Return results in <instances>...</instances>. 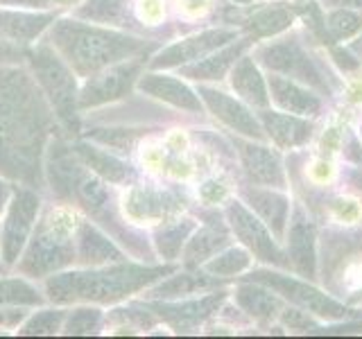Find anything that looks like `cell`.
<instances>
[{
	"mask_svg": "<svg viewBox=\"0 0 362 339\" xmlns=\"http://www.w3.org/2000/svg\"><path fill=\"white\" fill-rule=\"evenodd\" d=\"M48 122V109L30 79L0 71V172L34 184Z\"/></svg>",
	"mask_w": 362,
	"mask_h": 339,
	"instance_id": "1",
	"label": "cell"
},
{
	"mask_svg": "<svg viewBox=\"0 0 362 339\" xmlns=\"http://www.w3.org/2000/svg\"><path fill=\"white\" fill-rule=\"evenodd\" d=\"M50 39L77 75H95L113 64L136 59L154 45L152 41L86 25L79 20H59L52 28Z\"/></svg>",
	"mask_w": 362,
	"mask_h": 339,
	"instance_id": "2",
	"label": "cell"
},
{
	"mask_svg": "<svg viewBox=\"0 0 362 339\" xmlns=\"http://www.w3.org/2000/svg\"><path fill=\"white\" fill-rule=\"evenodd\" d=\"M175 267H139V265H118L93 271H71V274L50 276L45 282L48 297L54 303L73 301H95V303H116L129 294L139 292L154 280L173 274Z\"/></svg>",
	"mask_w": 362,
	"mask_h": 339,
	"instance_id": "3",
	"label": "cell"
},
{
	"mask_svg": "<svg viewBox=\"0 0 362 339\" xmlns=\"http://www.w3.org/2000/svg\"><path fill=\"white\" fill-rule=\"evenodd\" d=\"M75 224L66 210H52L39 226L18 269L28 276H48L75 260Z\"/></svg>",
	"mask_w": 362,
	"mask_h": 339,
	"instance_id": "4",
	"label": "cell"
},
{
	"mask_svg": "<svg viewBox=\"0 0 362 339\" xmlns=\"http://www.w3.org/2000/svg\"><path fill=\"white\" fill-rule=\"evenodd\" d=\"M30 64L34 68V75H37L43 93L48 95L52 107L57 109V116L68 124V129L77 131L79 93L71 66L66 64V59H59L50 45H39L37 50L30 52Z\"/></svg>",
	"mask_w": 362,
	"mask_h": 339,
	"instance_id": "5",
	"label": "cell"
},
{
	"mask_svg": "<svg viewBox=\"0 0 362 339\" xmlns=\"http://www.w3.org/2000/svg\"><path fill=\"white\" fill-rule=\"evenodd\" d=\"M254 59L263 64L267 71L290 77L294 82H301L310 88H317L320 93L328 95V90H331V84H328L322 68L317 66V61L308 54V50L303 48L297 37L258 45Z\"/></svg>",
	"mask_w": 362,
	"mask_h": 339,
	"instance_id": "6",
	"label": "cell"
},
{
	"mask_svg": "<svg viewBox=\"0 0 362 339\" xmlns=\"http://www.w3.org/2000/svg\"><path fill=\"white\" fill-rule=\"evenodd\" d=\"M252 280H256V282H260V285H267L269 290L283 294V297H286L290 303L299 305L301 310L310 312L315 316H322V319L339 321V319H356V316H360L356 310L346 308L344 303L335 301L333 297H328V294L308 285V282L297 280L294 276H288V274H281V271L260 269V271H254Z\"/></svg>",
	"mask_w": 362,
	"mask_h": 339,
	"instance_id": "7",
	"label": "cell"
},
{
	"mask_svg": "<svg viewBox=\"0 0 362 339\" xmlns=\"http://www.w3.org/2000/svg\"><path fill=\"white\" fill-rule=\"evenodd\" d=\"M226 220H229L235 237L249 249V254L256 256V260L276 267H290L288 256L276 244V237L272 235L265 222L252 208H247L243 201H231L226 206Z\"/></svg>",
	"mask_w": 362,
	"mask_h": 339,
	"instance_id": "8",
	"label": "cell"
},
{
	"mask_svg": "<svg viewBox=\"0 0 362 339\" xmlns=\"http://www.w3.org/2000/svg\"><path fill=\"white\" fill-rule=\"evenodd\" d=\"M41 206V199L37 192H32L30 188H18L14 190V197H11L7 218L3 224V244H0V251H3V263L5 265H14L23 246H25L28 237L34 229V220H37V213Z\"/></svg>",
	"mask_w": 362,
	"mask_h": 339,
	"instance_id": "9",
	"label": "cell"
},
{
	"mask_svg": "<svg viewBox=\"0 0 362 339\" xmlns=\"http://www.w3.org/2000/svg\"><path fill=\"white\" fill-rule=\"evenodd\" d=\"M141 56H136L134 61H120L113 64L105 71H100L98 75H90L86 86L79 90V109H90L113 102L122 95L129 93V88L134 84V79L141 73Z\"/></svg>",
	"mask_w": 362,
	"mask_h": 339,
	"instance_id": "10",
	"label": "cell"
},
{
	"mask_svg": "<svg viewBox=\"0 0 362 339\" xmlns=\"http://www.w3.org/2000/svg\"><path fill=\"white\" fill-rule=\"evenodd\" d=\"M238 39V32L235 30H204L199 34H192V37L181 39L173 45H168L163 52H158L154 59L150 61V66L154 71L158 68H177V66H186L190 61L199 59V56L209 54L213 50L222 48V45L231 43Z\"/></svg>",
	"mask_w": 362,
	"mask_h": 339,
	"instance_id": "11",
	"label": "cell"
},
{
	"mask_svg": "<svg viewBox=\"0 0 362 339\" xmlns=\"http://www.w3.org/2000/svg\"><path fill=\"white\" fill-rule=\"evenodd\" d=\"M197 95L204 100V105L209 107V111L213 113V116L220 122H224L229 129L247 136V138H254V141L265 138L263 124H260V120L254 116L252 111H249V107L243 105L240 100L226 95L224 90L206 88V86H202Z\"/></svg>",
	"mask_w": 362,
	"mask_h": 339,
	"instance_id": "12",
	"label": "cell"
},
{
	"mask_svg": "<svg viewBox=\"0 0 362 339\" xmlns=\"http://www.w3.org/2000/svg\"><path fill=\"white\" fill-rule=\"evenodd\" d=\"M288 233V263L303 278L317 276V231L301 206L294 208Z\"/></svg>",
	"mask_w": 362,
	"mask_h": 339,
	"instance_id": "13",
	"label": "cell"
},
{
	"mask_svg": "<svg viewBox=\"0 0 362 339\" xmlns=\"http://www.w3.org/2000/svg\"><path fill=\"white\" fill-rule=\"evenodd\" d=\"M235 145L238 152H240L243 167L249 181L265 188H286L288 184L286 170H283V161L274 150H269L265 145L243 143V141H238Z\"/></svg>",
	"mask_w": 362,
	"mask_h": 339,
	"instance_id": "14",
	"label": "cell"
},
{
	"mask_svg": "<svg viewBox=\"0 0 362 339\" xmlns=\"http://www.w3.org/2000/svg\"><path fill=\"white\" fill-rule=\"evenodd\" d=\"M267 88H269V100H274V105L281 111L294 113V116H301V118L320 116L322 100L317 93H313L310 86L274 73L267 79Z\"/></svg>",
	"mask_w": 362,
	"mask_h": 339,
	"instance_id": "15",
	"label": "cell"
},
{
	"mask_svg": "<svg viewBox=\"0 0 362 339\" xmlns=\"http://www.w3.org/2000/svg\"><path fill=\"white\" fill-rule=\"evenodd\" d=\"M177 195L152 186H134L124 195V210L132 220H165L181 208Z\"/></svg>",
	"mask_w": 362,
	"mask_h": 339,
	"instance_id": "16",
	"label": "cell"
},
{
	"mask_svg": "<svg viewBox=\"0 0 362 339\" xmlns=\"http://www.w3.org/2000/svg\"><path fill=\"white\" fill-rule=\"evenodd\" d=\"M222 301H224V292H215L209 294V297L186 301V303H150V310H154V314H158L163 321L177 328V331H188V328L197 326L206 316H211L222 305Z\"/></svg>",
	"mask_w": 362,
	"mask_h": 339,
	"instance_id": "17",
	"label": "cell"
},
{
	"mask_svg": "<svg viewBox=\"0 0 362 339\" xmlns=\"http://www.w3.org/2000/svg\"><path fill=\"white\" fill-rule=\"evenodd\" d=\"M258 120L263 124L265 136H269V138L279 147H283V150L301 147L308 143L313 136V124L301 116H294V113L260 109Z\"/></svg>",
	"mask_w": 362,
	"mask_h": 339,
	"instance_id": "18",
	"label": "cell"
},
{
	"mask_svg": "<svg viewBox=\"0 0 362 339\" xmlns=\"http://www.w3.org/2000/svg\"><path fill=\"white\" fill-rule=\"evenodd\" d=\"M245 199L265 226L272 231L276 240H283L288 231V215H290V199L276 192L274 188L260 190V188H249L245 190Z\"/></svg>",
	"mask_w": 362,
	"mask_h": 339,
	"instance_id": "19",
	"label": "cell"
},
{
	"mask_svg": "<svg viewBox=\"0 0 362 339\" xmlns=\"http://www.w3.org/2000/svg\"><path fill=\"white\" fill-rule=\"evenodd\" d=\"M254 43V37L249 34V37L240 39V41H231L222 45V48H218V52H209L206 59H199L197 64H190L186 66L184 73L186 77L190 79H197V82H215V79H220L231 71L233 64L240 59V56L245 54V50L249 48V45Z\"/></svg>",
	"mask_w": 362,
	"mask_h": 339,
	"instance_id": "20",
	"label": "cell"
},
{
	"mask_svg": "<svg viewBox=\"0 0 362 339\" xmlns=\"http://www.w3.org/2000/svg\"><path fill=\"white\" fill-rule=\"evenodd\" d=\"M139 88L143 90L145 95L163 100V102H168V105H173L177 109H186L190 113H199L202 111V102H199L197 93L177 77L147 73V75H143L139 79Z\"/></svg>",
	"mask_w": 362,
	"mask_h": 339,
	"instance_id": "21",
	"label": "cell"
},
{
	"mask_svg": "<svg viewBox=\"0 0 362 339\" xmlns=\"http://www.w3.org/2000/svg\"><path fill=\"white\" fill-rule=\"evenodd\" d=\"M231 86L243 102L256 109H267L269 88L263 73L258 71V61L254 56H240L231 68Z\"/></svg>",
	"mask_w": 362,
	"mask_h": 339,
	"instance_id": "22",
	"label": "cell"
},
{
	"mask_svg": "<svg viewBox=\"0 0 362 339\" xmlns=\"http://www.w3.org/2000/svg\"><path fill=\"white\" fill-rule=\"evenodd\" d=\"M235 301L238 305L258 321H272L274 316L283 312V303L274 294V290H269L267 285H260V282H243L240 287L235 290Z\"/></svg>",
	"mask_w": 362,
	"mask_h": 339,
	"instance_id": "23",
	"label": "cell"
},
{
	"mask_svg": "<svg viewBox=\"0 0 362 339\" xmlns=\"http://www.w3.org/2000/svg\"><path fill=\"white\" fill-rule=\"evenodd\" d=\"M226 244H229V233L224 231L222 224L204 226V229H199L192 237H188L186 251H184V263L188 269H197Z\"/></svg>",
	"mask_w": 362,
	"mask_h": 339,
	"instance_id": "24",
	"label": "cell"
},
{
	"mask_svg": "<svg viewBox=\"0 0 362 339\" xmlns=\"http://www.w3.org/2000/svg\"><path fill=\"white\" fill-rule=\"evenodd\" d=\"M77 260L84 265H105L118 263L122 260V254L113 246V242H109L107 235L84 222L77 231Z\"/></svg>",
	"mask_w": 362,
	"mask_h": 339,
	"instance_id": "25",
	"label": "cell"
},
{
	"mask_svg": "<svg viewBox=\"0 0 362 339\" xmlns=\"http://www.w3.org/2000/svg\"><path fill=\"white\" fill-rule=\"evenodd\" d=\"M297 14H299V5L276 3L269 7H260L247 18V30L254 39L276 37V34H281L283 30H288L292 25Z\"/></svg>",
	"mask_w": 362,
	"mask_h": 339,
	"instance_id": "26",
	"label": "cell"
},
{
	"mask_svg": "<svg viewBox=\"0 0 362 339\" xmlns=\"http://www.w3.org/2000/svg\"><path fill=\"white\" fill-rule=\"evenodd\" d=\"M54 20V14H28V11L0 9V32L16 43H30Z\"/></svg>",
	"mask_w": 362,
	"mask_h": 339,
	"instance_id": "27",
	"label": "cell"
},
{
	"mask_svg": "<svg viewBox=\"0 0 362 339\" xmlns=\"http://www.w3.org/2000/svg\"><path fill=\"white\" fill-rule=\"evenodd\" d=\"M75 154L82 158L86 167L93 170L98 177L111 181V184H122V181H127L129 177V170L122 161H118V158L111 154L95 150V147H90L86 143L75 145Z\"/></svg>",
	"mask_w": 362,
	"mask_h": 339,
	"instance_id": "28",
	"label": "cell"
},
{
	"mask_svg": "<svg viewBox=\"0 0 362 339\" xmlns=\"http://www.w3.org/2000/svg\"><path fill=\"white\" fill-rule=\"evenodd\" d=\"M195 231V222L192 220H175V222H163L154 233V242L158 254L165 260H173L181 254V246L188 242L190 233Z\"/></svg>",
	"mask_w": 362,
	"mask_h": 339,
	"instance_id": "29",
	"label": "cell"
},
{
	"mask_svg": "<svg viewBox=\"0 0 362 339\" xmlns=\"http://www.w3.org/2000/svg\"><path fill=\"white\" fill-rule=\"evenodd\" d=\"M324 30L328 43L354 39L362 32V14L346 7H333L324 14Z\"/></svg>",
	"mask_w": 362,
	"mask_h": 339,
	"instance_id": "30",
	"label": "cell"
},
{
	"mask_svg": "<svg viewBox=\"0 0 362 339\" xmlns=\"http://www.w3.org/2000/svg\"><path fill=\"white\" fill-rule=\"evenodd\" d=\"M249 265H252V256H249L247 249L231 246V249H226V251L213 256L211 260H206V263H204V271L215 278H231L240 274V271H245Z\"/></svg>",
	"mask_w": 362,
	"mask_h": 339,
	"instance_id": "31",
	"label": "cell"
},
{
	"mask_svg": "<svg viewBox=\"0 0 362 339\" xmlns=\"http://www.w3.org/2000/svg\"><path fill=\"white\" fill-rule=\"evenodd\" d=\"M77 18L95 20L102 25H122L127 18V0H88L77 9Z\"/></svg>",
	"mask_w": 362,
	"mask_h": 339,
	"instance_id": "32",
	"label": "cell"
},
{
	"mask_svg": "<svg viewBox=\"0 0 362 339\" xmlns=\"http://www.w3.org/2000/svg\"><path fill=\"white\" fill-rule=\"evenodd\" d=\"M215 282V276L211 274H179V276H173L168 282H161L156 290H152V297H158V299H170V297H184V294H192L195 290H202V287H211Z\"/></svg>",
	"mask_w": 362,
	"mask_h": 339,
	"instance_id": "33",
	"label": "cell"
},
{
	"mask_svg": "<svg viewBox=\"0 0 362 339\" xmlns=\"http://www.w3.org/2000/svg\"><path fill=\"white\" fill-rule=\"evenodd\" d=\"M41 297L32 285L18 278H3L0 280V305H34Z\"/></svg>",
	"mask_w": 362,
	"mask_h": 339,
	"instance_id": "34",
	"label": "cell"
},
{
	"mask_svg": "<svg viewBox=\"0 0 362 339\" xmlns=\"http://www.w3.org/2000/svg\"><path fill=\"white\" fill-rule=\"evenodd\" d=\"M66 312L64 310H43L21 326L18 335H54L64 328Z\"/></svg>",
	"mask_w": 362,
	"mask_h": 339,
	"instance_id": "35",
	"label": "cell"
},
{
	"mask_svg": "<svg viewBox=\"0 0 362 339\" xmlns=\"http://www.w3.org/2000/svg\"><path fill=\"white\" fill-rule=\"evenodd\" d=\"M100 321H102L100 310L79 308L68 316V321L64 323V333L66 335H90L100 328Z\"/></svg>",
	"mask_w": 362,
	"mask_h": 339,
	"instance_id": "36",
	"label": "cell"
},
{
	"mask_svg": "<svg viewBox=\"0 0 362 339\" xmlns=\"http://www.w3.org/2000/svg\"><path fill=\"white\" fill-rule=\"evenodd\" d=\"M281 321L290 326L292 331H305V328L313 326V319L305 312H299V310H283L281 314Z\"/></svg>",
	"mask_w": 362,
	"mask_h": 339,
	"instance_id": "37",
	"label": "cell"
},
{
	"mask_svg": "<svg viewBox=\"0 0 362 339\" xmlns=\"http://www.w3.org/2000/svg\"><path fill=\"white\" fill-rule=\"evenodd\" d=\"M199 197L204 201H209V203L222 201L226 197V186L222 184V181H218V179H211V181H206V184L199 188Z\"/></svg>",
	"mask_w": 362,
	"mask_h": 339,
	"instance_id": "38",
	"label": "cell"
},
{
	"mask_svg": "<svg viewBox=\"0 0 362 339\" xmlns=\"http://www.w3.org/2000/svg\"><path fill=\"white\" fill-rule=\"evenodd\" d=\"M23 50L16 48L11 41H5V39H0V64H18L23 59Z\"/></svg>",
	"mask_w": 362,
	"mask_h": 339,
	"instance_id": "39",
	"label": "cell"
},
{
	"mask_svg": "<svg viewBox=\"0 0 362 339\" xmlns=\"http://www.w3.org/2000/svg\"><path fill=\"white\" fill-rule=\"evenodd\" d=\"M139 9H141V18L143 20H158L163 14L161 0H143Z\"/></svg>",
	"mask_w": 362,
	"mask_h": 339,
	"instance_id": "40",
	"label": "cell"
},
{
	"mask_svg": "<svg viewBox=\"0 0 362 339\" xmlns=\"http://www.w3.org/2000/svg\"><path fill=\"white\" fill-rule=\"evenodd\" d=\"M333 56H335V61L342 66V71H356L360 66V59H356V56L351 54V50H333Z\"/></svg>",
	"mask_w": 362,
	"mask_h": 339,
	"instance_id": "41",
	"label": "cell"
},
{
	"mask_svg": "<svg viewBox=\"0 0 362 339\" xmlns=\"http://www.w3.org/2000/svg\"><path fill=\"white\" fill-rule=\"evenodd\" d=\"M322 3L328 7H346V9H354L358 14H362V0H322Z\"/></svg>",
	"mask_w": 362,
	"mask_h": 339,
	"instance_id": "42",
	"label": "cell"
},
{
	"mask_svg": "<svg viewBox=\"0 0 362 339\" xmlns=\"http://www.w3.org/2000/svg\"><path fill=\"white\" fill-rule=\"evenodd\" d=\"M48 0H0V5H25V7H41Z\"/></svg>",
	"mask_w": 362,
	"mask_h": 339,
	"instance_id": "43",
	"label": "cell"
},
{
	"mask_svg": "<svg viewBox=\"0 0 362 339\" xmlns=\"http://www.w3.org/2000/svg\"><path fill=\"white\" fill-rule=\"evenodd\" d=\"M349 50H351V52H356V54H358V59L362 61V37L351 43V48H349Z\"/></svg>",
	"mask_w": 362,
	"mask_h": 339,
	"instance_id": "44",
	"label": "cell"
},
{
	"mask_svg": "<svg viewBox=\"0 0 362 339\" xmlns=\"http://www.w3.org/2000/svg\"><path fill=\"white\" fill-rule=\"evenodd\" d=\"M5 199H7V186L0 181V210H3V206H5Z\"/></svg>",
	"mask_w": 362,
	"mask_h": 339,
	"instance_id": "45",
	"label": "cell"
},
{
	"mask_svg": "<svg viewBox=\"0 0 362 339\" xmlns=\"http://www.w3.org/2000/svg\"><path fill=\"white\" fill-rule=\"evenodd\" d=\"M52 3H57V5H75V3H79V0H52Z\"/></svg>",
	"mask_w": 362,
	"mask_h": 339,
	"instance_id": "46",
	"label": "cell"
},
{
	"mask_svg": "<svg viewBox=\"0 0 362 339\" xmlns=\"http://www.w3.org/2000/svg\"><path fill=\"white\" fill-rule=\"evenodd\" d=\"M233 3H235V5H243V7H247V5H252L254 0H233Z\"/></svg>",
	"mask_w": 362,
	"mask_h": 339,
	"instance_id": "47",
	"label": "cell"
},
{
	"mask_svg": "<svg viewBox=\"0 0 362 339\" xmlns=\"http://www.w3.org/2000/svg\"><path fill=\"white\" fill-rule=\"evenodd\" d=\"M0 271H3V263H0Z\"/></svg>",
	"mask_w": 362,
	"mask_h": 339,
	"instance_id": "48",
	"label": "cell"
},
{
	"mask_svg": "<svg viewBox=\"0 0 362 339\" xmlns=\"http://www.w3.org/2000/svg\"><path fill=\"white\" fill-rule=\"evenodd\" d=\"M360 136H362V124H360Z\"/></svg>",
	"mask_w": 362,
	"mask_h": 339,
	"instance_id": "49",
	"label": "cell"
}]
</instances>
